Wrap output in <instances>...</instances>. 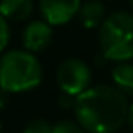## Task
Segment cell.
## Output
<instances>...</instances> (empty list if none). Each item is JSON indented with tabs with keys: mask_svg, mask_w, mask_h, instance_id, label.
I'll list each match as a JSON object with an SVG mask.
<instances>
[{
	"mask_svg": "<svg viewBox=\"0 0 133 133\" xmlns=\"http://www.w3.org/2000/svg\"><path fill=\"white\" fill-rule=\"evenodd\" d=\"M128 101L115 86H94L76 98L74 113L79 125L91 133H115L128 120Z\"/></svg>",
	"mask_w": 133,
	"mask_h": 133,
	"instance_id": "obj_1",
	"label": "cell"
},
{
	"mask_svg": "<svg viewBox=\"0 0 133 133\" xmlns=\"http://www.w3.org/2000/svg\"><path fill=\"white\" fill-rule=\"evenodd\" d=\"M42 68L29 51H9L0 57V89L22 93L41 84Z\"/></svg>",
	"mask_w": 133,
	"mask_h": 133,
	"instance_id": "obj_2",
	"label": "cell"
},
{
	"mask_svg": "<svg viewBox=\"0 0 133 133\" xmlns=\"http://www.w3.org/2000/svg\"><path fill=\"white\" fill-rule=\"evenodd\" d=\"M101 54L108 61L127 62L133 57V15L115 12L99 27Z\"/></svg>",
	"mask_w": 133,
	"mask_h": 133,
	"instance_id": "obj_3",
	"label": "cell"
},
{
	"mask_svg": "<svg viewBox=\"0 0 133 133\" xmlns=\"http://www.w3.org/2000/svg\"><path fill=\"white\" fill-rule=\"evenodd\" d=\"M56 79L62 93L78 98L86 89H89L91 71L84 61L79 59H66L61 62L56 72Z\"/></svg>",
	"mask_w": 133,
	"mask_h": 133,
	"instance_id": "obj_4",
	"label": "cell"
},
{
	"mask_svg": "<svg viewBox=\"0 0 133 133\" xmlns=\"http://www.w3.org/2000/svg\"><path fill=\"white\" fill-rule=\"evenodd\" d=\"M81 10V0H41V14L51 25H62Z\"/></svg>",
	"mask_w": 133,
	"mask_h": 133,
	"instance_id": "obj_5",
	"label": "cell"
},
{
	"mask_svg": "<svg viewBox=\"0 0 133 133\" xmlns=\"http://www.w3.org/2000/svg\"><path fill=\"white\" fill-rule=\"evenodd\" d=\"M52 27L45 20H34L24 29L22 42L29 52H41L51 44Z\"/></svg>",
	"mask_w": 133,
	"mask_h": 133,
	"instance_id": "obj_6",
	"label": "cell"
},
{
	"mask_svg": "<svg viewBox=\"0 0 133 133\" xmlns=\"http://www.w3.org/2000/svg\"><path fill=\"white\" fill-rule=\"evenodd\" d=\"M34 10L32 0H0V14L9 20H25Z\"/></svg>",
	"mask_w": 133,
	"mask_h": 133,
	"instance_id": "obj_7",
	"label": "cell"
},
{
	"mask_svg": "<svg viewBox=\"0 0 133 133\" xmlns=\"http://www.w3.org/2000/svg\"><path fill=\"white\" fill-rule=\"evenodd\" d=\"M78 15L86 29H96V27H101L104 22V7L98 0H89L84 5H81Z\"/></svg>",
	"mask_w": 133,
	"mask_h": 133,
	"instance_id": "obj_8",
	"label": "cell"
},
{
	"mask_svg": "<svg viewBox=\"0 0 133 133\" xmlns=\"http://www.w3.org/2000/svg\"><path fill=\"white\" fill-rule=\"evenodd\" d=\"M113 81L121 93L133 96V64L120 62L113 69Z\"/></svg>",
	"mask_w": 133,
	"mask_h": 133,
	"instance_id": "obj_9",
	"label": "cell"
},
{
	"mask_svg": "<svg viewBox=\"0 0 133 133\" xmlns=\"http://www.w3.org/2000/svg\"><path fill=\"white\" fill-rule=\"evenodd\" d=\"M52 128L49 125V121L42 120V118H37V120H32L25 128H24V133H52Z\"/></svg>",
	"mask_w": 133,
	"mask_h": 133,
	"instance_id": "obj_10",
	"label": "cell"
},
{
	"mask_svg": "<svg viewBox=\"0 0 133 133\" xmlns=\"http://www.w3.org/2000/svg\"><path fill=\"white\" fill-rule=\"evenodd\" d=\"M52 133H84L79 125L72 123V121H61L52 128Z\"/></svg>",
	"mask_w": 133,
	"mask_h": 133,
	"instance_id": "obj_11",
	"label": "cell"
},
{
	"mask_svg": "<svg viewBox=\"0 0 133 133\" xmlns=\"http://www.w3.org/2000/svg\"><path fill=\"white\" fill-rule=\"evenodd\" d=\"M10 39V29H9V24H7V19L0 14V52L7 47Z\"/></svg>",
	"mask_w": 133,
	"mask_h": 133,
	"instance_id": "obj_12",
	"label": "cell"
},
{
	"mask_svg": "<svg viewBox=\"0 0 133 133\" xmlns=\"http://www.w3.org/2000/svg\"><path fill=\"white\" fill-rule=\"evenodd\" d=\"M5 103H7V91L0 89V110H3Z\"/></svg>",
	"mask_w": 133,
	"mask_h": 133,
	"instance_id": "obj_13",
	"label": "cell"
},
{
	"mask_svg": "<svg viewBox=\"0 0 133 133\" xmlns=\"http://www.w3.org/2000/svg\"><path fill=\"white\" fill-rule=\"evenodd\" d=\"M128 125H130V128H131V130H133V104H131V106H130V111H128Z\"/></svg>",
	"mask_w": 133,
	"mask_h": 133,
	"instance_id": "obj_14",
	"label": "cell"
},
{
	"mask_svg": "<svg viewBox=\"0 0 133 133\" xmlns=\"http://www.w3.org/2000/svg\"><path fill=\"white\" fill-rule=\"evenodd\" d=\"M130 3H131V7H133V0H130Z\"/></svg>",
	"mask_w": 133,
	"mask_h": 133,
	"instance_id": "obj_15",
	"label": "cell"
},
{
	"mask_svg": "<svg viewBox=\"0 0 133 133\" xmlns=\"http://www.w3.org/2000/svg\"><path fill=\"white\" fill-rule=\"evenodd\" d=\"M0 133H2V125H0Z\"/></svg>",
	"mask_w": 133,
	"mask_h": 133,
	"instance_id": "obj_16",
	"label": "cell"
}]
</instances>
